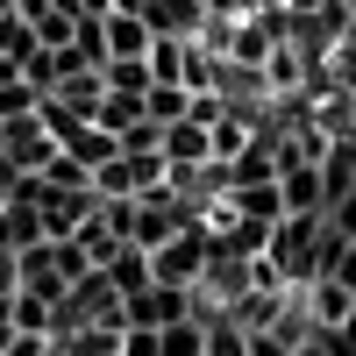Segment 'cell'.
<instances>
[{
    "mask_svg": "<svg viewBox=\"0 0 356 356\" xmlns=\"http://www.w3.org/2000/svg\"><path fill=\"white\" fill-rule=\"evenodd\" d=\"M207 250H214V228H207V221H186L178 235H164V243L150 250V285L193 292V285L207 278Z\"/></svg>",
    "mask_w": 356,
    "mask_h": 356,
    "instance_id": "6da1fadb",
    "label": "cell"
},
{
    "mask_svg": "<svg viewBox=\"0 0 356 356\" xmlns=\"http://www.w3.org/2000/svg\"><path fill=\"white\" fill-rule=\"evenodd\" d=\"M193 314V292H178V285H143L122 300V328H171V321H186Z\"/></svg>",
    "mask_w": 356,
    "mask_h": 356,
    "instance_id": "7a4b0ae2",
    "label": "cell"
},
{
    "mask_svg": "<svg viewBox=\"0 0 356 356\" xmlns=\"http://www.w3.org/2000/svg\"><path fill=\"white\" fill-rule=\"evenodd\" d=\"M292 292H300V314H307V328H314V335H328L335 321L356 307V292H349V285H335L328 271H321V278H307V285H292Z\"/></svg>",
    "mask_w": 356,
    "mask_h": 356,
    "instance_id": "3957f363",
    "label": "cell"
},
{
    "mask_svg": "<svg viewBox=\"0 0 356 356\" xmlns=\"http://www.w3.org/2000/svg\"><path fill=\"white\" fill-rule=\"evenodd\" d=\"M228 214H243V221H264V228H278L285 221V193H278V178H250V186H228L221 193Z\"/></svg>",
    "mask_w": 356,
    "mask_h": 356,
    "instance_id": "277c9868",
    "label": "cell"
},
{
    "mask_svg": "<svg viewBox=\"0 0 356 356\" xmlns=\"http://www.w3.org/2000/svg\"><path fill=\"white\" fill-rule=\"evenodd\" d=\"M136 15L150 22V36H186V43H200V29H207L200 0H143Z\"/></svg>",
    "mask_w": 356,
    "mask_h": 356,
    "instance_id": "5b68a950",
    "label": "cell"
},
{
    "mask_svg": "<svg viewBox=\"0 0 356 356\" xmlns=\"http://www.w3.org/2000/svg\"><path fill=\"white\" fill-rule=\"evenodd\" d=\"M100 43H107V57H150V22H143L136 8H107L100 15Z\"/></svg>",
    "mask_w": 356,
    "mask_h": 356,
    "instance_id": "8992f818",
    "label": "cell"
},
{
    "mask_svg": "<svg viewBox=\"0 0 356 356\" xmlns=\"http://www.w3.org/2000/svg\"><path fill=\"white\" fill-rule=\"evenodd\" d=\"M57 150L93 171V164H107L114 150H122V143H114V129H100V122H65V129H57Z\"/></svg>",
    "mask_w": 356,
    "mask_h": 356,
    "instance_id": "52a82bcc",
    "label": "cell"
},
{
    "mask_svg": "<svg viewBox=\"0 0 356 356\" xmlns=\"http://www.w3.org/2000/svg\"><path fill=\"white\" fill-rule=\"evenodd\" d=\"M285 214H328V186H321V164H285L278 171Z\"/></svg>",
    "mask_w": 356,
    "mask_h": 356,
    "instance_id": "ba28073f",
    "label": "cell"
},
{
    "mask_svg": "<svg viewBox=\"0 0 356 356\" xmlns=\"http://www.w3.org/2000/svg\"><path fill=\"white\" fill-rule=\"evenodd\" d=\"M93 271H100V278H107V285L129 300V292H143V285H150V250H136V243H114V250L93 264Z\"/></svg>",
    "mask_w": 356,
    "mask_h": 356,
    "instance_id": "9c48e42d",
    "label": "cell"
},
{
    "mask_svg": "<svg viewBox=\"0 0 356 356\" xmlns=\"http://www.w3.org/2000/svg\"><path fill=\"white\" fill-rule=\"evenodd\" d=\"M157 150H164V164H207V157H214V150H207V122H193V114H186V122H164V143H157Z\"/></svg>",
    "mask_w": 356,
    "mask_h": 356,
    "instance_id": "30bf717a",
    "label": "cell"
},
{
    "mask_svg": "<svg viewBox=\"0 0 356 356\" xmlns=\"http://www.w3.org/2000/svg\"><path fill=\"white\" fill-rule=\"evenodd\" d=\"M200 356H250V328H243V321H228V314H214V321H207Z\"/></svg>",
    "mask_w": 356,
    "mask_h": 356,
    "instance_id": "8fae6325",
    "label": "cell"
},
{
    "mask_svg": "<svg viewBox=\"0 0 356 356\" xmlns=\"http://www.w3.org/2000/svg\"><path fill=\"white\" fill-rule=\"evenodd\" d=\"M200 342H207V321H200V314H186V321H171V328H157V356H200Z\"/></svg>",
    "mask_w": 356,
    "mask_h": 356,
    "instance_id": "7c38bea8",
    "label": "cell"
},
{
    "mask_svg": "<svg viewBox=\"0 0 356 356\" xmlns=\"http://www.w3.org/2000/svg\"><path fill=\"white\" fill-rule=\"evenodd\" d=\"M186 93H193V86H150V93H143V114H150L157 129L164 122H186Z\"/></svg>",
    "mask_w": 356,
    "mask_h": 356,
    "instance_id": "4fadbf2b",
    "label": "cell"
},
{
    "mask_svg": "<svg viewBox=\"0 0 356 356\" xmlns=\"http://www.w3.org/2000/svg\"><path fill=\"white\" fill-rule=\"evenodd\" d=\"M321 221H328V228L342 235V243H356V186H349V193H335V200H328V214H321Z\"/></svg>",
    "mask_w": 356,
    "mask_h": 356,
    "instance_id": "5bb4252c",
    "label": "cell"
},
{
    "mask_svg": "<svg viewBox=\"0 0 356 356\" xmlns=\"http://www.w3.org/2000/svg\"><path fill=\"white\" fill-rule=\"evenodd\" d=\"M328 278H335V285H349V292H356V243H342V250H335V257H328Z\"/></svg>",
    "mask_w": 356,
    "mask_h": 356,
    "instance_id": "9a60e30c",
    "label": "cell"
},
{
    "mask_svg": "<svg viewBox=\"0 0 356 356\" xmlns=\"http://www.w3.org/2000/svg\"><path fill=\"white\" fill-rule=\"evenodd\" d=\"M250 356H292V342L278 328H250Z\"/></svg>",
    "mask_w": 356,
    "mask_h": 356,
    "instance_id": "2e32d148",
    "label": "cell"
},
{
    "mask_svg": "<svg viewBox=\"0 0 356 356\" xmlns=\"http://www.w3.org/2000/svg\"><path fill=\"white\" fill-rule=\"evenodd\" d=\"M122 356H157V328H122Z\"/></svg>",
    "mask_w": 356,
    "mask_h": 356,
    "instance_id": "e0dca14e",
    "label": "cell"
},
{
    "mask_svg": "<svg viewBox=\"0 0 356 356\" xmlns=\"http://www.w3.org/2000/svg\"><path fill=\"white\" fill-rule=\"evenodd\" d=\"M292 356H328V342H321V335H307V342H292Z\"/></svg>",
    "mask_w": 356,
    "mask_h": 356,
    "instance_id": "ac0fdd59",
    "label": "cell"
},
{
    "mask_svg": "<svg viewBox=\"0 0 356 356\" xmlns=\"http://www.w3.org/2000/svg\"><path fill=\"white\" fill-rule=\"evenodd\" d=\"M278 8H285V15H314L321 0H278Z\"/></svg>",
    "mask_w": 356,
    "mask_h": 356,
    "instance_id": "d6986e66",
    "label": "cell"
},
{
    "mask_svg": "<svg viewBox=\"0 0 356 356\" xmlns=\"http://www.w3.org/2000/svg\"><path fill=\"white\" fill-rule=\"evenodd\" d=\"M50 356H57V349H50Z\"/></svg>",
    "mask_w": 356,
    "mask_h": 356,
    "instance_id": "ffe728a7",
    "label": "cell"
}]
</instances>
